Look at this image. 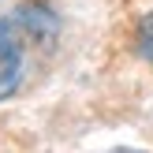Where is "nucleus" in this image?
I'll use <instances>...</instances> for the list:
<instances>
[{
	"label": "nucleus",
	"instance_id": "nucleus-5",
	"mask_svg": "<svg viewBox=\"0 0 153 153\" xmlns=\"http://www.w3.org/2000/svg\"><path fill=\"white\" fill-rule=\"evenodd\" d=\"M112 153H142V149H112Z\"/></svg>",
	"mask_w": 153,
	"mask_h": 153
},
{
	"label": "nucleus",
	"instance_id": "nucleus-4",
	"mask_svg": "<svg viewBox=\"0 0 153 153\" xmlns=\"http://www.w3.org/2000/svg\"><path fill=\"white\" fill-rule=\"evenodd\" d=\"M138 49H142V56L153 64V11L142 19V26H138Z\"/></svg>",
	"mask_w": 153,
	"mask_h": 153
},
{
	"label": "nucleus",
	"instance_id": "nucleus-2",
	"mask_svg": "<svg viewBox=\"0 0 153 153\" xmlns=\"http://www.w3.org/2000/svg\"><path fill=\"white\" fill-rule=\"evenodd\" d=\"M19 52H22V30L15 15L4 11V0H0V56H19Z\"/></svg>",
	"mask_w": 153,
	"mask_h": 153
},
{
	"label": "nucleus",
	"instance_id": "nucleus-1",
	"mask_svg": "<svg viewBox=\"0 0 153 153\" xmlns=\"http://www.w3.org/2000/svg\"><path fill=\"white\" fill-rule=\"evenodd\" d=\"M15 22H19L22 37H26V41H34V45L52 41V37H56V26H60L56 15H52L45 4H22L19 11H15Z\"/></svg>",
	"mask_w": 153,
	"mask_h": 153
},
{
	"label": "nucleus",
	"instance_id": "nucleus-3",
	"mask_svg": "<svg viewBox=\"0 0 153 153\" xmlns=\"http://www.w3.org/2000/svg\"><path fill=\"white\" fill-rule=\"evenodd\" d=\"M22 82V52L19 56H0V101L7 94H15Z\"/></svg>",
	"mask_w": 153,
	"mask_h": 153
}]
</instances>
